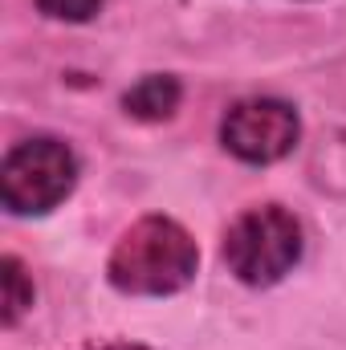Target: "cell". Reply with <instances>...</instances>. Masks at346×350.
Instances as JSON below:
<instances>
[{"instance_id":"obj_1","label":"cell","mask_w":346,"mask_h":350,"mask_svg":"<svg viewBox=\"0 0 346 350\" xmlns=\"http://www.w3.org/2000/svg\"><path fill=\"white\" fill-rule=\"evenodd\" d=\"M200 273V245L196 237L163 212L139 216L114 241L106 257L110 289L127 297H175Z\"/></svg>"},{"instance_id":"obj_2","label":"cell","mask_w":346,"mask_h":350,"mask_svg":"<svg viewBox=\"0 0 346 350\" xmlns=\"http://www.w3.org/2000/svg\"><path fill=\"white\" fill-rule=\"evenodd\" d=\"M302 257H306L302 220L285 204H273V200L237 212L220 237V261L249 289L281 285L302 265Z\"/></svg>"},{"instance_id":"obj_3","label":"cell","mask_w":346,"mask_h":350,"mask_svg":"<svg viewBox=\"0 0 346 350\" xmlns=\"http://www.w3.org/2000/svg\"><path fill=\"white\" fill-rule=\"evenodd\" d=\"M82 175L78 151L57 135H33L4 151L0 159V200L8 216H49L62 208Z\"/></svg>"},{"instance_id":"obj_4","label":"cell","mask_w":346,"mask_h":350,"mask_svg":"<svg viewBox=\"0 0 346 350\" xmlns=\"http://www.w3.org/2000/svg\"><path fill=\"white\" fill-rule=\"evenodd\" d=\"M220 147L249 167H273L302 143V114L285 98H241L220 114Z\"/></svg>"},{"instance_id":"obj_5","label":"cell","mask_w":346,"mask_h":350,"mask_svg":"<svg viewBox=\"0 0 346 350\" xmlns=\"http://www.w3.org/2000/svg\"><path fill=\"white\" fill-rule=\"evenodd\" d=\"M183 102V82L175 74H143L122 90V114L135 122H168Z\"/></svg>"},{"instance_id":"obj_6","label":"cell","mask_w":346,"mask_h":350,"mask_svg":"<svg viewBox=\"0 0 346 350\" xmlns=\"http://www.w3.org/2000/svg\"><path fill=\"white\" fill-rule=\"evenodd\" d=\"M0 285H4V330H12L33 310V297H37L33 277H29V269L21 265L16 253H4V261H0Z\"/></svg>"},{"instance_id":"obj_7","label":"cell","mask_w":346,"mask_h":350,"mask_svg":"<svg viewBox=\"0 0 346 350\" xmlns=\"http://www.w3.org/2000/svg\"><path fill=\"white\" fill-rule=\"evenodd\" d=\"M41 16L49 21H62V25H86L102 12L106 0H33Z\"/></svg>"},{"instance_id":"obj_8","label":"cell","mask_w":346,"mask_h":350,"mask_svg":"<svg viewBox=\"0 0 346 350\" xmlns=\"http://www.w3.org/2000/svg\"><path fill=\"white\" fill-rule=\"evenodd\" d=\"M98 350H151V347H143V342H106Z\"/></svg>"}]
</instances>
